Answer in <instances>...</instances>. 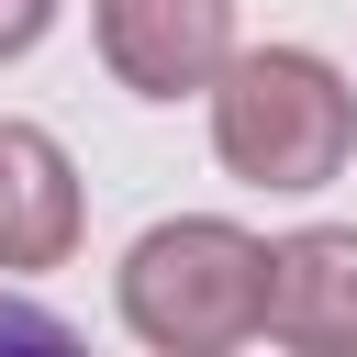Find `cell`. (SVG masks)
<instances>
[{
	"mask_svg": "<svg viewBox=\"0 0 357 357\" xmlns=\"http://www.w3.org/2000/svg\"><path fill=\"white\" fill-rule=\"evenodd\" d=\"M56 11H67V0H0V67H11V56H33V45L56 33Z\"/></svg>",
	"mask_w": 357,
	"mask_h": 357,
	"instance_id": "obj_6",
	"label": "cell"
},
{
	"mask_svg": "<svg viewBox=\"0 0 357 357\" xmlns=\"http://www.w3.org/2000/svg\"><path fill=\"white\" fill-rule=\"evenodd\" d=\"M212 156L268 201H312L357 156V89L324 45H234L212 67Z\"/></svg>",
	"mask_w": 357,
	"mask_h": 357,
	"instance_id": "obj_1",
	"label": "cell"
},
{
	"mask_svg": "<svg viewBox=\"0 0 357 357\" xmlns=\"http://www.w3.org/2000/svg\"><path fill=\"white\" fill-rule=\"evenodd\" d=\"M89 234L78 156L45 123H0V279H56Z\"/></svg>",
	"mask_w": 357,
	"mask_h": 357,
	"instance_id": "obj_4",
	"label": "cell"
},
{
	"mask_svg": "<svg viewBox=\"0 0 357 357\" xmlns=\"http://www.w3.org/2000/svg\"><path fill=\"white\" fill-rule=\"evenodd\" d=\"M268 346L290 357H357V223H301L268 245Z\"/></svg>",
	"mask_w": 357,
	"mask_h": 357,
	"instance_id": "obj_5",
	"label": "cell"
},
{
	"mask_svg": "<svg viewBox=\"0 0 357 357\" xmlns=\"http://www.w3.org/2000/svg\"><path fill=\"white\" fill-rule=\"evenodd\" d=\"M112 312L134 346L156 357H223L257 346L268 324V234H245L234 212H167L123 245L112 268Z\"/></svg>",
	"mask_w": 357,
	"mask_h": 357,
	"instance_id": "obj_2",
	"label": "cell"
},
{
	"mask_svg": "<svg viewBox=\"0 0 357 357\" xmlns=\"http://www.w3.org/2000/svg\"><path fill=\"white\" fill-rule=\"evenodd\" d=\"M0 335H22V346H56L67 324H56V312H33V301H0Z\"/></svg>",
	"mask_w": 357,
	"mask_h": 357,
	"instance_id": "obj_7",
	"label": "cell"
},
{
	"mask_svg": "<svg viewBox=\"0 0 357 357\" xmlns=\"http://www.w3.org/2000/svg\"><path fill=\"white\" fill-rule=\"evenodd\" d=\"M89 45L134 100H201L234 56V0H89Z\"/></svg>",
	"mask_w": 357,
	"mask_h": 357,
	"instance_id": "obj_3",
	"label": "cell"
}]
</instances>
